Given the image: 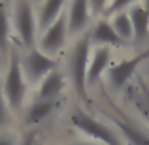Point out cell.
<instances>
[{"label": "cell", "instance_id": "4", "mask_svg": "<svg viewBox=\"0 0 149 145\" xmlns=\"http://www.w3.org/2000/svg\"><path fill=\"white\" fill-rule=\"evenodd\" d=\"M23 66V74L30 83H36V81L47 77L53 70H57V62L53 58H49L47 55H44L38 49H30V53L25 57V60L21 62Z\"/></svg>", "mask_w": 149, "mask_h": 145}, {"label": "cell", "instance_id": "24", "mask_svg": "<svg viewBox=\"0 0 149 145\" xmlns=\"http://www.w3.org/2000/svg\"><path fill=\"white\" fill-rule=\"evenodd\" d=\"M146 10L149 11V0H146Z\"/></svg>", "mask_w": 149, "mask_h": 145}, {"label": "cell", "instance_id": "6", "mask_svg": "<svg viewBox=\"0 0 149 145\" xmlns=\"http://www.w3.org/2000/svg\"><path fill=\"white\" fill-rule=\"evenodd\" d=\"M66 30H68V19L61 15V17L44 32V36H42V40H40L42 51H45V53H55L57 49H61L62 44H64V38H66Z\"/></svg>", "mask_w": 149, "mask_h": 145}, {"label": "cell", "instance_id": "20", "mask_svg": "<svg viewBox=\"0 0 149 145\" xmlns=\"http://www.w3.org/2000/svg\"><path fill=\"white\" fill-rule=\"evenodd\" d=\"M8 121V111H6V98H4V91H0V126H4Z\"/></svg>", "mask_w": 149, "mask_h": 145}, {"label": "cell", "instance_id": "22", "mask_svg": "<svg viewBox=\"0 0 149 145\" xmlns=\"http://www.w3.org/2000/svg\"><path fill=\"white\" fill-rule=\"evenodd\" d=\"M21 145H36V138H34V134H25Z\"/></svg>", "mask_w": 149, "mask_h": 145}, {"label": "cell", "instance_id": "7", "mask_svg": "<svg viewBox=\"0 0 149 145\" xmlns=\"http://www.w3.org/2000/svg\"><path fill=\"white\" fill-rule=\"evenodd\" d=\"M142 55H138V57L134 58H128V60H123L119 62V64L111 66V68L108 70V77H109V83H111V87L115 89H123L125 85L128 83V79L132 77V74L136 72V68H138V64L142 62Z\"/></svg>", "mask_w": 149, "mask_h": 145}, {"label": "cell", "instance_id": "8", "mask_svg": "<svg viewBox=\"0 0 149 145\" xmlns=\"http://www.w3.org/2000/svg\"><path fill=\"white\" fill-rule=\"evenodd\" d=\"M89 4L91 0H72L68 13V32L76 34L89 21Z\"/></svg>", "mask_w": 149, "mask_h": 145}, {"label": "cell", "instance_id": "12", "mask_svg": "<svg viewBox=\"0 0 149 145\" xmlns=\"http://www.w3.org/2000/svg\"><path fill=\"white\" fill-rule=\"evenodd\" d=\"M91 38H93V42H96V44H104V45H108V44L119 45L121 42H123L119 36H117V32L113 30L111 23H108L106 19H104V21H98V23H96V26L93 28Z\"/></svg>", "mask_w": 149, "mask_h": 145}, {"label": "cell", "instance_id": "5", "mask_svg": "<svg viewBox=\"0 0 149 145\" xmlns=\"http://www.w3.org/2000/svg\"><path fill=\"white\" fill-rule=\"evenodd\" d=\"M15 28L21 38V42L26 47H32L34 44V34H36V19H34L32 8L26 0H21L15 11Z\"/></svg>", "mask_w": 149, "mask_h": 145}, {"label": "cell", "instance_id": "21", "mask_svg": "<svg viewBox=\"0 0 149 145\" xmlns=\"http://www.w3.org/2000/svg\"><path fill=\"white\" fill-rule=\"evenodd\" d=\"M106 0H91V6H93V11L95 13H98V11H102V8H104Z\"/></svg>", "mask_w": 149, "mask_h": 145}, {"label": "cell", "instance_id": "1", "mask_svg": "<svg viewBox=\"0 0 149 145\" xmlns=\"http://www.w3.org/2000/svg\"><path fill=\"white\" fill-rule=\"evenodd\" d=\"M26 77L23 74V66L21 60L17 57H11L10 62V70H8L6 81H4V98H6L8 105L15 111H19L25 100V91H26Z\"/></svg>", "mask_w": 149, "mask_h": 145}, {"label": "cell", "instance_id": "17", "mask_svg": "<svg viewBox=\"0 0 149 145\" xmlns=\"http://www.w3.org/2000/svg\"><path fill=\"white\" fill-rule=\"evenodd\" d=\"M8 42H10V21H8L6 6L0 4V51L8 49Z\"/></svg>", "mask_w": 149, "mask_h": 145}, {"label": "cell", "instance_id": "19", "mask_svg": "<svg viewBox=\"0 0 149 145\" xmlns=\"http://www.w3.org/2000/svg\"><path fill=\"white\" fill-rule=\"evenodd\" d=\"M136 0H113L111 2V6L108 8V11H106V13H119L121 10H123V8H127V6H130V4H134Z\"/></svg>", "mask_w": 149, "mask_h": 145}, {"label": "cell", "instance_id": "2", "mask_svg": "<svg viewBox=\"0 0 149 145\" xmlns=\"http://www.w3.org/2000/svg\"><path fill=\"white\" fill-rule=\"evenodd\" d=\"M87 70H89V38H81L72 49V57H70V72H72L74 87H76L77 94L85 98L87 94Z\"/></svg>", "mask_w": 149, "mask_h": 145}, {"label": "cell", "instance_id": "16", "mask_svg": "<svg viewBox=\"0 0 149 145\" xmlns=\"http://www.w3.org/2000/svg\"><path fill=\"white\" fill-rule=\"evenodd\" d=\"M113 123L119 126V130L125 134V138L130 142V145H149V136L142 134V132L138 130V128H134L132 124L125 123V121H119L113 117Z\"/></svg>", "mask_w": 149, "mask_h": 145}, {"label": "cell", "instance_id": "11", "mask_svg": "<svg viewBox=\"0 0 149 145\" xmlns=\"http://www.w3.org/2000/svg\"><path fill=\"white\" fill-rule=\"evenodd\" d=\"M128 17L132 21L136 40L142 42L147 36V30H149V11L146 10V6H132L130 11H128Z\"/></svg>", "mask_w": 149, "mask_h": 145}, {"label": "cell", "instance_id": "23", "mask_svg": "<svg viewBox=\"0 0 149 145\" xmlns=\"http://www.w3.org/2000/svg\"><path fill=\"white\" fill-rule=\"evenodd\" d=\"M0 145H15V142L11 138H0Z\"/></svg>", "mask_w": 149, "mask_h": 145}, {"label": "cell", "instance_id": "14", "mask_svg": "<svg viewBox=\"0 0 149 145\" xmlns=\"http://www.w3.org/2000/svg\"><path fill=\"white\" fill-rule=\"evenodd\" d=\"M51 109H53V100H38V102H34V104L29 108L26 115H25V123L26 124L40 123V121H44L51 113Z\"/></svg>", "mask_w": 149, "mask_h": 145}, {"label": "cell", "instance_id": "18", "mask_svg": "<svg viewBox=\"0 0 149 145\" xmlns=\"http://www.w3.org/2000/svg\"><path fill=\"white\" fill-rule=\"evenodd\" d=\"M132 92H136V96H140V100H138V108L142 109V113L149 119V91H147V87H146L143 83H140L138 87L132 89Z\"/></svg>", "mask_w": 149, "mask_h": 145}, {"label": "cell", "instance_id": "9", "mask_svg": "<svg viewBox=\"0 0 149 145\" xmlns=\"http://www.w3.org/2000/svg\"><path fill=\"white\" fill-rule=\"evenodd\" d=\"M109 58H111V51H109L108 45H102V47L95 49L93 60H91L89 70H87V85H93V83L98 81V77L106 72V68H108Z\"/></svg>", "mask_w": 149, "mask_h": 145}, {"label": "cell", "instance_id": "15", "mask_svg": "<svg viewBox=\"0 0 149 145\" xmlns=\"http://www.w3.org/2000/svg\"><path fill=\"white\" fill-rule=\"evenodd\" d=\"M111 26L121 40H128V38L134 36V28H132V21L128 17V13H123V11L115 13L111 19Z\"/></svg>", "mask_w": 149, "mask_h": 145}, {"label": "cell", "instance_id": "13", "mask_svg": "<svg viewBox=\"0 0 149 145\" xmlns=\"http://www.w3.org/2000/svg\"><path fill=\"white\" fill-rule=\"evenodd\" d=\"M66 0H45L44 6H42V11H40V17H38V21H40V25L44 26H49L53 25L55 21L58 19V13L62 11V6H64Z\"/></svg>", "mask_w": 149, "mask_h": 145}, {"label": "cell", "instance_id": "25", "mask_svg": "<svg viewBox=\"0 0 149 145\" xmlns=\"http://www.w3.org/2000/svg\"><path fill=\"white\" fill-rule=\"evenodd\" d=\"M76 145H96V143H76Z\"/></svg>", "mask_w": 149, "mask_h": 145}, {"label": "cell", "instance_id": "10", "mask_svg": "<svg viewBox=\"0 0 149 145\" xmlns=\"http://www.w3.org/2000/svg\"><path fill=\"white\" fill-rule=\"evenodd\" d=\"M62 89H64V74L58 70H53L47 77H44L38 96H40V100H53Z\"/></svg>", "mask_w": 149, "mask_h": 145}, {"label": "cell", "instance_id": "3", "mask_svg": "<svg viewBox=\"0 0 149 145\" xmlns=\"http://www.w3.org/2000/svg\"><path fill=\"white\" fill-rule=\"evenodd\" d=\"M70 121H72V124L76 128H79V130L85 132L87 136L102 142L104 145H121V142L117 139V136L113 134L106 124H102L100 121L95 119V117L87 115L85 111H76Z\"/></svg>", "mask_w": 149, "mask_h": 145}]
</instances>
